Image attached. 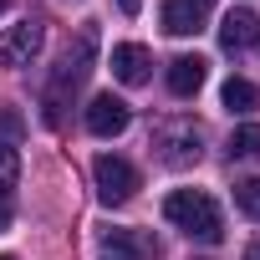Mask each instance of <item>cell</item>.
<instances>
[{
    "instance_id": "1",
    "label": "cell",
    "mask_w": 260,
    "mask_h": 260,
    "mask_svg": "<svg viewBox=\"0 0 260 260\" xmlns=\"http://www.w3.org/2000/svg\"><path fill=\"white\" fill-rule=\"evenodd\" d=\"M164 219H169L174 230H184L189 240H204V245L224 240V214H219V204H214L204 189H174V194L164 199Z\"/></svg>"
},
{
    "instance_id": "2",
    "label": "cell",
    "mask_w": 260,
    "mask_h": 260,
    "mask_svg": "<svg viewBox=\"0 0 260 260\" xmlns=\"http://www.w3.org/2000/svg\"><path fill=\"white\" fill-rule=\"evenodd\" d=\"M92 179H97V199L102 204H127L138 194V169L127 158H117V153H102L92 164Z\"/></svg>"
},
{
    "instance_id": "3",
    "label": "cell",
    "mask_w": 260,
    "mask_h": 260,
    "mask_svg": "<svg viewBox=\"0 0 260 260\" xmlns=\"http://www.w3.org/2000/svg\"><path fill=\"white\" fill-rule=\"evenodd\" d=\"M41 46H46V26L41 21L6 26V31H0V67H31Z\"/></svg>"
},
{
    "instance_id": "4",
    "label": "cell",
    "mask_w": 260,
    "mask_h": 260,
    "mask_svg": "<svg viewBox=\"0 0 260 260\" xmlns=\"http://www.w3.org/2000/svg\"><path fill=\"white\" fill-rule=\"evenodd\" d=\"M127 122H133V112H127L122 97L97 92V97L87 102V133H92V138H117V133H127Z\"/></svg>"
},
{
    "instance_id": "5",
    "label": "cell",
    "mask_w": 260,
    "mask_h": 260,
    "mask_svg": "<svg viewBox=\"0 0 260 260\" xmlns=\"http://www.w3.org/2000/svg\"><path fill=\"white\" fill-rule=\"evenodd\" d=\"M158 148H164V164L184 169L199 158V127L194 122H164L158 127Z\"/></svg>"
},
{
    "instance_id": "6",
    "label": "cell",
    "mask_w": 260,
    "mask_h": 260,
    "mask_svg": "<svg viewBox=\"0 0 260 260\" xmlns=\"http://www.w3.org/2000/svg\"><path fill=\"white\" fill-rule=\"evenodd\" d=\"M148 72H153V51H148V46H138V41L112 46V77H117V82L143 87V82H148Z\"/></svg>"
},
{
    "instance_id": "7",
    "label": "cell",
    "mask_w": 260,
    "mask_h": 260,
    "mask_svg": "<svg viewBox=\"0 0 260 260\" xmlns=\"http://www.w3.org/2000/svg\"><path fill=\"white\" fill-rule=\"evenodd\" d=\"M92 51H97V21H87V26L77 31V51H67V56H61L56 87H77V82L87 77V67H92Z\"/></svg>"
},
{
    "instance_id": "8",
    "label": "cell",
    "mask_w": 260,
    "mask_h": 260,
    "mask_svg": "<svg viewBox=\"0 0 260 260\" xmlns=\"http://www.w3.org/2000/svg\"><path fill=\"white\" fill-rule=\"evenodd\" d=\"M209 21V0H164V31L169 36H194Z\"/></svg>"
},
{
    "instance_id": "9",
    "label": "cell",
    "mask_w": 260,
    "mask_h": 260,
    "mask_svg": "<svg viewBox=\"0 0 260 260\" xmlns=\"http://www.w3.org/2000/svg\"><path fill=\"white\" fill-rule=\"evenodd\" d=\"M260 41V16L255 11H230L224 21H219V46L224 51H245V46H255Z\"/></svg>"
},
{
    "instance_id": "10",
    "label": "cell",
    "mask_w": 260,
    "mask_h": 260,
    "mask_svg": "<svg viewBox=\"0 0 260 260\" xmlns=\"http://www.w3.org/2000/svg\"><path fill=\"white\" fill-rule=\"evenodd\" d=\"M204 87V56H174L169 61V92L174 97H194Z\"/></svg>"
},
{
    "instance_id": "11",
    "label": "cell",
    "mask_w": 260,
    "mask_h": 260,
    "mask_svg": "<svg viewBox=\"0 0 260 260\" xmlns=\"http://www.w3.org/2000/svg\"><path fill=\"white\" fill-rule=\"evenodd\" d=\"M219 102L230 107V112H255V102H260V92H255V82H245V77H230L224 82V92H219Z\"/></svg>"
},
{
    "instance_id": "12",
    "label": "cell",
    "mask_w": 260,
    "mask_h": 260,
    "mask_svg": "<svg viewBox=\"0 0 260 260\" xmlns=\"http://www.w3.org/2000/svg\"><path fill=\"white\" fill-rule=\"evenodd\" d=\"M102 255H107V260H138V255H143V245H138L133 235H122V230H112V235L102 240Z\"/></svg>"
},
{
    "instance_id": "13",
    "label": "cell",
    "mask_w": 260,
    "mask_h": 260,
    "mask_svg": "<svg viewBox=\"0 0 260 260\" xmlns=\"http://www.w3.org/2000/svg\"><path fill=\"white\" fill-rule=\"evenodd\" d=\"M230 153H235V158H260V127H255V122L235 127V138H230Z\"/></svg>"
},
{
    "instance_id": "14",
    "label": "cell",
    "mask_w": 260,
    "mask_h": 260,
    "mask_svg": "<svg viewBox=\"0 0 260 260\" xmlns=\"http://www.w3.org/2000/svg\"><path fill=\"white\" fill-rule=\"evenodd\" d=\"M235 204H240L250 219H260V179H240V184H235Z\"/></svg>"
},
{
    "instance_id": "15",
    "label": "cell",
    "mask_w": 260,
    "mask_h": 260,
    "mask_svg": "<svg viewBox=\"0 0 260 260\" xmlns=\"http://www.w3.org/2000/svg\"><path fill=\"white\" fill-rule=\"evenodd\" d=\"M16 174H21V153H16L11 143H0V194L16 184Z\"/></svg>"
},
{
    "instance_id": "16",
    "label": "cell",
    "mask_w": 260,
    "mask_h": 260,
    "mask_svg": "<svg viewBox=\"0 0 260 260\" xmlns=\"http://www.w3.org/2000/svg\"><path fill=\"white\" fill-rule=\"evenodd\" d=\"M26 133V122H21V112L16 107H0V138H6V143H16Z\"/></svg>"
},
{
    "instance_id": "17",
    "label": "cell",
    "mask_w": 260,
    "mask_h": 260,
    "mask_svg": "<svg viewBox=\"0 0 260 260\" xmlns=\"http://www.w3.org/2000/svg\"><path fill=\"white\" fill-rule=\"evenodd\" d=\"M11 214H16L11 209V194H0V230H11Z\"/></svg>"
},
{
    "instance_id": "18",
    "label": "cell",
    "mask_w": 260,
    "mask_h": 260,
    "mask_svg": "<svg viewBox=\"0 0 260 260\" xmlns=\"http://www.w3.org/2000/svg\"><path fill=\"white\" fill-rule=\"evenodd\" d=\"M117 6H122L127 16H138V6H143V0H117Z\"/></svg>"
},
{
    "instance_id": "19",
    "label": "cell",
    "mask_w": 260,
    "mask_h": 260,
    "mask_svg": "<svg viewBox=\"0 0 260 260\" xmlns=\"http://www.w3.org/2000/svg\"><path fill=\"white\" fill-rule=\"evenodd\" d=\"M245 260H260V240H250V250H245Z\"/></svg>"
},
{
    "instance_id": "20",
    "label": "cell",
    "mask_w": 260,
    "mask_h": 260,
    "mask_svg": "<svg viewBox=\"0 0 260 260\" xmlns=\"http://www.w3.org/2000/svg\"><path fill=\"white\" fill-rule=\"evenodd\" d=\"M0 16H6V0H0Z\"/></svg>"
},
{
    "instance_id": "21",
    "label": "cell",
    "mask_w": 260,
    "mask_h": 260,
    "mask_svg": "<svg viewBox=\"0 0 260 260\" xmlns=\"http://www.w3.org/2000/svg\"><path fill=\"white\" fill-rule=\"evenodd\" d=\"M0 260H16V255H0Z\"/></svg>"
}]
</instances>
